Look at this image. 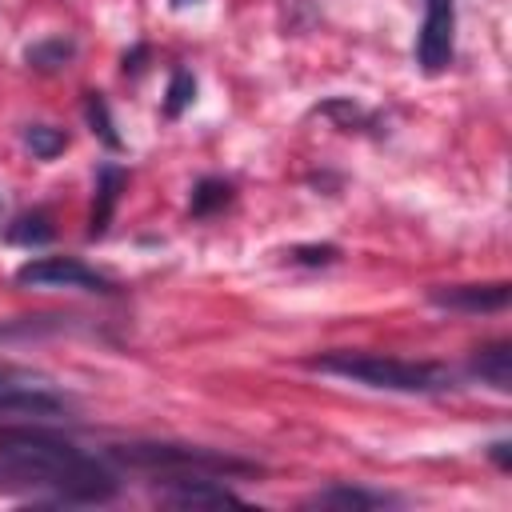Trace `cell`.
Wrapping results in <instances>:
<instances>
[{"mask_svg": "<svg viewBox=\"0 0 512 512\" xmlns=\"http://www.w3.org/2000/svg\"><path fill=\"white\" fill-rule=\"evenodd\" d=\"M0 492L52 504H108L120 492V476L108 456L84 452L60 432L0 424Z\"/></svg>", "mask_w": 512, "mask_h": 512, "instance_id": "cell-1", "label": "cell"}, {"mask_svg": "<svg viewBox=\"0 0 512 512\" xmlns=\"http://www.w3.org/2000/svg\"><path fill=\"white\" fill-rule=\"evenodd\" d=\"M312 372L324 376H340L364 388H380V392H404V396H428V392H444L452 388V368L432 364V360H400V356H384V352H324L308 360Z\"/></svg>", "mask_w": 512, "mask_h": 512, "instance_id": "cell-2", "label": "cell"}, {"mask_svg": "<svg viewBox=\"0 0 512 512\" xmlns=\"http://www.w3.org/2000/svg\"><path fill=\"white\" fill-rule=\"evenodd\" d=\"M104 456L120 460L128 468L160 472L168 480L172 476H244V472H260V464H252V460H236L228 452H212V448H196V444L132 440V444H112Z\"/></svg>", "mask_w": 512, "mask_h": 512, "instance_id": "cell-3", "label": "cell"}, {"mask_svg": "<svg viewBox=\"0 0 512 512\" xmlns=\"http://www.w3.org/2000/svg\"><path fill=\"white\" fill-rule=\"evenodd\" d=\"M0 412L48 420V416H68L72 404H68V396L56 392L44 376H32V372H24V368L0 364Z\"/></svg>", "mask_w": 512, "mask_h": 512, "instance_id": "cell-4", "label": "cell"}, {"mask_svg": "<svg viewBox=\"0 0 512 512\" xmlns=\"http://www.w3.org/2000/svg\"><path fill=\"white\" fill-rule=\"evenodd\" d=\"M16 284H24V288H80V292H100V296L116 292L112 276L88 268L76 256H36V260H24L16 268Z\"/></svg>", "mask_w": 512, "mask_h": 512, "instance_id": "cell-5", "label": "cell"}, {"mask_svg": "<svg viewBox=\"0 0 512 512\" xmlns=\"http://www.w3.org/2000/svg\"><path fill=\"white\" fill-rule=\"evenodd\" d=\"M456 56V0H424V24L416 36V64L424 76H440Z\"/></svg>", "mask_w": 512, "mask_h": 512, "instance_id": "cell-6", "label": "cell"}, {"mask_svg": "<svg viewBox=\"0 0 512 512\" xmlns=\"http://www.w3.org/2000/svg\"><path fill=\"white\" fill-rule=\"evenodd\" d=\"M160 504L168 508H224V504H248L240 492L220 484L216 476H172L160 484Z\"/></svg>", "mask_w": 512, "mask_h": 512, "instance_id": "cell-7", "label": "cell"}, {"mask_svg": "<svg viewBox=\"0 0 512 512\" xmlns=\"http://www.w3.org/2000/svg\"><path fill=\"white\" fill-rule=\"evenodd\" d=\"M428 300L436 308H452V312H504L512 300V284L496 280V284H448V288H432Z\"/></svg>", "mask_w": 512, "mask_h": 512, "instance_id": "cell-8", "label": "cell"}, {"mask_svg": "<svg viewBox=\"0 0 512 512\" xmlns=\"http://www.w3.org/2000/svg\"><path fill=\"white\" fill-rule=\"evenodd\" d=\"M124 184H128V172L120 164H100L96 168V192H92V212H88V240H100L108 232Z\"/></svg>", "mask_w": 512, "mask_h": 512, "instance_id": "cell-9", "label": "cell"}, {"mask_svg": "<svg viewBox=\"0 0 512 512\" xmlns=\"http://www.w3.org/2000/svg\"><path fill=\"white\" fill-rule=\"evenodd\" d=\"M468 372H472L480 384H488V388H496V392H508V388H512V344H508V340H488V344H480V348L468 356Z\"/></svg>", "mask_w": 512, "mask_h": 512, "instance_id": "cell-10", "label": "cell"}, {"mask_svg": "<svg viewBox=\"0 0 512 512\" xmlns=\"http://www.w3.org/2000/svg\"><path fill=\"white\" fill-rule=\"evenodd\" d=\"M308 508H340V512H368V508H388V504H400L396 496L388 492H372V488H356V484H332V488H320L304 500Z\"/></svg>", "mask_w": 512, "mask_h": 512, "instance_id": "cell-11", "label": "cell"}, {"mask_svg": "<svg viewBox=\"0 0 512 512\" xmlns=\"http://www.w3.org/2000/svg\"><path fill=\"white\" fill-rule=\"evenodd\" d=\"M52 236H56V228H52V216H48L44 208L20 212V216L4 228V240H8V244H20V248H40V244H48Z\"/></svg>", "mask_w": 512, "mask_h": 512, "instance_id": "cell-12", "label": "cell"}, {"mask_svg": "<svg viewBox=\"0 0 512 512\" xmlns=\"http://www.w3.org/2000/svg\"><path fill=\"white\" fill-rule=\"evenodd\" d=\"M24 60H28V68H36V72H60V68H68V64L76 60V40H68V36L36 40V44L24 48Z\"/></svg>", "mask_w": 512, "mask_h": 512, "instance_id": "cell-13", "label": "cell"}, {"mask_svg": "<svg viewBox=\"0 0 512 512\" xmlns=\"http://www.w3.org/2000/svg\"><path fill=\"white\" fill-rule=\"evenodd\" d=\"M232 184L224 180V176H200L196 180V188H192V200H188V212L196 216V220H204V216H216V212H224L228 204H232Z\"/></svg>", "mask_w": 512, "mask_h": 512, "instance_id": "cell-14", "label": "cell"}, {"mask_svg": "<svg viewBox=\"0 0 512 512\" xmlns=\"http://www.w3.org/2000/svg\"><path fill=\"white\" fill-rule=\"evenodd\" d=\"M20 140H24V148L36 160H56L68 148V132L64 128H52V124H24Z\"/></svg>", "mask_w": 512, "mask_h": 512, "instance_id": "cell-15", "label": "cell"}, {"mask_svg": "<svg viewBox=\"0 0 512 512\" xmlns=\"http://www.w3.org/2000/svg\"><path fill=\"white\" fill-rule=\"evenodd\" d=\"M84 116H88V128L108 144V148H120V136H116V120L108 112V100L100 92H84Z\"/></svg>", "mask_w": 512, "mask_h": 512, "instance_id": "cell-16", "label": "cell"}, {"mask_svg": "<svg viewBox=\"0 0 512 512\" xmlns=\"http://www.w3.org/2000/svg\"><path fill=\"white\" fill-rule=\"evenodd\" d=\"M196 100V76L188 68H176L168 80V100H164V116H180L188 104Z\"/></svg>", "mask_w": 512, "mask_h": 512, "instance_id": "cell-17", "label": "cell"}, {"mask_svg": "<svg viewBox=\"0 0 512 512\" xmlns=\"http://www.w3.org/2000/svg\"><path fill=\"white\" fill-rule=\"evenodd\" d=\"M292 264H336L340 260V248L336 244H300V248H292V256H288Z\"/></svg>", "mask_w": 512, "mask_h": 512, "instance_id": "cell-18", "label": "cell"}, {"mask_svg": "<svg viewBox=\"0 0 512 512\" xmlns=\"http://www.w3.org/2000/svg\"><path fill=\"white\" fill-rule=\"evenodd\" d=\"M488 456L496 460V468H500V472H508V468H512V460H508V440H496V444L488 448Z\"/></svg>", "mask_w": 512, "mask_h": 512, "instance_id": "cell-19", "label": "cell"}, {"mask_svg": "<svg viewBox=\"0 0 512 512\" xmlns=\"http://www.w3.org/2000/svg\"><path fill=\"white\" fill-rule=\"evenodd\" d=\"M144 56H148V48H144V44H136L132 52H124V72H140V68H144V64H140Z\"/></svg>", "mask_w": 512, "mask_h": 512, "instance_id": "cell-20", "label": "cell"}, {"mask_svg": "<svg viewBox=\"0 0 512 512\" xmlns=\"http://www.w3.org/2000/svg\"><path fill=\"white\" fill-rule=\"evenodd\" d=\"M188 4H200V0H172V8H188Z\"/></svg>", "mask_w": 512, "mask_h": 512, "instance_id": "cell-21", "label": "cell"}]
</instances>
